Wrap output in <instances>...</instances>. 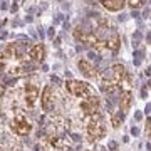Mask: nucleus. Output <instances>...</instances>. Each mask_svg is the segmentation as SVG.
Returning <instances> with one entry per match:
<instances>
[{
	"label": "nucleus",
	"instance_id": "nucleus-1",
	"mask_svg": "<svg viewBox=\"0 0 151 151\" xmlns=\"http://www.w3.org/2000/svg\"><path fill=\"white\" fill-rule=\"evenodd\" d=\"M106 133V126H104V119L101 116V113H94L89 116L87 121V136L89 141H97L101 139Z\"/></svg>",
	"mask_w": 151,
	"mask_h": 151
},
{
	"label": "nucleus",
	"instance_id": "nucleus-2",
	"mask_svg": "<svg viewBox=\"0 0 151 151\" xmlns=\"http://www.w3.org/2000/svg\"><path fill=\"white\" fill-rule=\"evenodd\" d=\"M123 77H124V67L121 64H116V65H113V67H109V69L104 70L103 82L101 84H108V86L116 84L118 86L119 82L123 81Z\"/></svg>",
	"mask_w": 151,
	"mask_h": 151
},
{
	"label": "nucleus",
	"instance_id": "nucleus-3",
	"mask_svg": "<svg viewBox=\"0 0 151 151\" xmlns=\"http://www.w3.org/2000/svg\"><path fill=\"white\" fill-rule=\"evenodd\" d=\"M65 87H67V92L72 94V96H76V97H87V96H91V87H89L87 82L70 79V81L65 82Z\"/></svg>",
	"mask_w": 151,
	"mask_h": 151
},
{
	"label": "nucleus",
	"instance_id": "nucleus-4",
	"mask_svg": "<svg viewBox=\"0 0 151 151\" xmlns=\"http://www.w3.org/2000/svg\"><path fill=\"white\" fill-rule=\"evenodd\" d=\"M12 129L19 136H27L32 131V124L29 123L24 114H17V118L12 121Z\"/></svg>",
	"mask_w": 151,
	"mask_h": 151
},
{
	"label": "nucleus",
	"instance_id": "nucleus-5",
	"mask_svg": "<svg viewBox=\"0 0 151 151\" xmlns=\"http://www.w3.org/2000/svg\"><path fill=\"white\" fill-rule=\"evenodd\" d=\"M99 108H101V101L97 96H87L84 101L81 103V109L84 111L86 114H94V113H99Z\"/></svg>",
	"mask_w": 151,
	"mask_h": 151
},
{
	"label": "nucleus",
	"instance_id": "nucleus-6",
	"mask_svg": "<svg viewBox=\"0 0 151 151\" xmlns=\"http://www.w3.org/2000/svg\"><path fill=\"white\" fill-rule=\"evenodd\" d=\"M40 103H42V109L45 111V113H50V111L54 109V89H52L50 86L44 87Z\"/></svg>",
	"mask_w": 151,
	"mask_h": 151
},
{
	"label": "nucleus",
	"instance_id": "nucleus-7",
	"mask_svg": "<svg viewBox=\"0 0 151 151\" xmlns=\"http://www.w3.org/2000/svg\"><path fill=\"white\" fill-rule=\"evenodd\" d=\"M37 97H39V87L32 82H29L25 86V103H27V106L34 108L35 103H37Z\"/></svg>",
	"mask_w": 151,
	"mask_h": 151
},
{
	"label": "nucleus",
	"instance_id": "nucleus-8",
	"mask_svg": "<svg viewBox=\"0 0 151 151\" xmlns=\"http://www.w3.org/2000/svg\"><path fill=\"white\" fill-rule=\"evenodd\" d=\"M104 44H106L108 50H111V52H116V50L119 49V44H121V39H119L118 30L111 29V30H109V34H108V39L104 40Z\"/></svg>",
	"mask_w": 151,
	"mask_h": 151
},
{
	"label": "nucleus",
	"instance_id": "nucleus-9",
	"mask_svg": "<svg viewBox=\"0 0 151 151\" xmlns=\"http://www.w3.org/2000/svg\"><path fill=\"white\" fill-rule=\"evenodd\" d=\"M29 55H30L34 60L40 62V60H44V57H45V47H44L42 44H35V45H32V47H30Z\"/></svg>",
	"mask_w": 151,
	"mask_h": 151
},
{
	"label": "nucleus",
	"instance_id": "nucleus-10",
	"mask_svg": "<svg viewBox=\"0 0 151 151\" xmlns=\"http://www.w3.org/2000/svg\"><path fill=\"white\" fill-rule=\"evenodd\" d=\"M131 103H133V96H131L129 91H124L121 94V99H119V108L123 111V114H126V111H129Z\"/></svg>",
	"mask_w": 151,
	"mask_h": 151
},
{
	"label": "nucleus",
	"instance_id": "nucleus-11",
	"mask_svg": "<svg viewBox=\"0 0 151 151\" xmlns=\"http://www.w3.org/2000/svg\"><path fill=\"white\" fill-rule=\"evenodd\" d=\"M79 69H81V72L86 77H89V79H92V77H96V69L92 67L91 62H87V60H79Z\"/></svg>",
	"mask_w": 151,
	"mask_h": 151
},
{
	"label": "nucleus",
	"instance_id": "nucleus-12",
	"mask_svg": "<svg viewBox=\"0 0 151 151\" xmlns=\"http://www.w3.org/2000/svg\"><path fill=\"white\" fill-rule=\"evenodd\" d=\"M104 9H108L111 12H118L124 7V0H101Z\"/></svg>",
	"mask_w": 151,
	"mask_h": 151
},
{
	"label": "nucleus",
	"instance_id": "nucleus-13",
	"mask_svg": "<svg viewBox=\"0 0 151 151\" xmlns=\"http://www.w3.org/2000/svg\"><path fill=\"white\" fill-rule=\"evenodd\" d=\"M123 118H124V114H123V113L114 114V116H113V126H114V128H119V124H121Z\"/></svg>",
	"mask_w": 151,
	"mask_h": 151
},
{
	"label": "nucleus",
	"instance_id": "nucleus-14",
	"mask_svg": "<svg viewBox=\"0 0 151 151\" xmlns=\"http://www.w3.org/2000/svg\"><path fill=\"white\" fill-rule=\"evenodd\" d=\"M143 2L145 0H129V7L134 10V9H139L141 5H143Z\"/></svg>",
	"mask_w": 151,
	"mask_h": 151
},
{
	"label": "nucleus",
	"instance_id": "nucleus-15",
	"mask_svg": "<svg viewBox=\"0 0 151 151\" xmlns=\"http://www.w3.org/2000/svg\"><path fill=\"white\" fill-rule=\"evenodd\" d=\"M5 65H7V59L0 55V72H4V70H5Z\"/></svg>",
	"mask_w": 151,
	"mask_h": 151
},
{
	"label": "nucleus",
	"instance_id": "nucleus-16",
	"mask_svg": "<svg viewBox=\"0 0 151 151\" xmlns=\"http://www.w3.org/2000/svg\"><path fill=\"white\" fill-rule=\"evenodd\" d=\"M146 134L151 138V118H148V121H146Z\"/></svg>",
	"mask_w": 151,
	"mask_h": 151
},
{
	"label": "nucleus",
	"instance_id": "nucleus-17",
	"mask_svg": "<svg viewBox=\"0 0 151 151\" xmlns=\"http://www.w3.org/2000/svg\"><path fill=\"white\" fill-rule=\"evenodd\" d=\"M4 94H5V84H2V82H0V97L4 96Z\"/></svg>",
	"mask_w": 151,
	"mask_h": 151
},
{
	"label": "nucleus",
	"instance_id": "nucleus-18",
	"mask_svg": "<svg viewBox=\"0 0 151 151\" xmlns=\"http://www.w3.org/2000/svg\"><path fill=\"white\" fill-rule=\"evenodd\" d=\"M131 133H133L134 136H138L139 134V129H138V128H131Z\"/></svg>",
	"mask_w": 151,
	"mask_h": 151
},
{
	"label": "nucleus",
	"instance_id": "nucleus-19",
	"mask_svg": "<svg viewBox=\"0 0 151 151\" xmlns=\"http://www.w3.org/2000/svg\"><path fill=\"white\" fill-rule=\"evenodd\" d=\"M109 148H111V150H116V148H118V145H116L114 141H111V143H109Z\"/></svg>",
	"mask_w": 151,
	"mask_h": 151
},
{
	"label": "nucleus",
	"instance_id": "nucleus-20",
	"mask_svg": "<svg viewBox=\"0 0 151 151\" xmlns=\"http://www.w3.org/2000/svg\"><path fill=\"white\" fill-rule=\"evenodd\" d=\"M141 118H143V116H141V113H136V114H134V119H136V121H139Z\"/></svg>",
	"mask_w": 151,
	"mask_h": 151
},
{
	"label": "nucleus",
	"instance_id": "nucleus-21",
	"mask_svg": "<svg viewBox=\"0 0 151 151\" xmlns=\"http://www.w3.org/2000/svg\"><path fill=\"white\" fill-rule=\"evenodd\" d=\"M141 97H146V87L143 89V91H141Z\"/></svg>",
	"mask_w": 151,
	"mask_h": 151
},
{
	"label": "nucleus",
	"instance_id": "nucleus-22",
	"mask_svg": "<svg viewBox=\"0 0 151 151\" xmlns=\"http://www.w3.org/2000/svg\"><path fill=\"white\" fill-rule=\"evenodd\" d=\"M146 74H148V76H151V67H150L148 70H146Z\"/></svg>",
	"mask_w": 151,
	"mask_h": 151
},
{
	"label": "nucleus",
	"instance_id": "nucleus-23",
	"mask_svg": "<svg viewBox=\"0 0 151 151\" xmlns=\"http://www.w3.org/2000/svg\"><path fill=\"white\" fill-rule=\"evenodd\" d=\"M150 87H151V81H150Z\"/></svg>",
	"mask_w": 151,
	"mask_h": 151
}]
</instances>
